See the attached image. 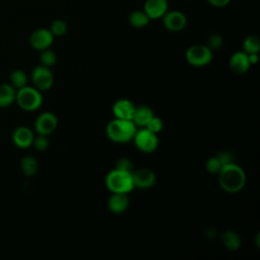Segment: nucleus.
Wrapping results in <instances>:
<instances>
[{
	"mask_svg": "<svg viewBox=\"0 0 260 260\" xmlns=\"http://www.w3.org/2000/svg\"><path fill=\"white\" fill-rule=\"evenodd\" d=\"M217 175L220 188L228 193L239 192L245 187L246 174L244 170L235 162L221 167Z\"/></svg>",
	"mask_w": 260,
	"mask_h": 260,
	"instance_id": "1",
	"label": "nucleus"
},
{
	"mask_svg": "<svg viewBox=\"0 0 260 260\" xmlns=\"http://www.w3.org/2000/svg\"><path fill=\"white\" fill-rule=\"evenodd\" d=\"M136 131L137 127L132 120L118 118L111 120L106 127L107 136L116 143H126L132 140Z\"/></svg>",
	"mask_w": 260,
	"mask_h": 260,
	"instance_id": "2",
	"label": "nucleus"
},
{
	"mask_svg": "<svg viewBox=\"0 0 260 260\" xmlns=\"http://www.w3.org/2000/svg\"><path fill=\"white\" fill-rule=\"evenodd\" d=\"M106 187L112 193H129L134 189L132 172L123 171L119 169H114L105 179Z\"/></svg>",
	"mask_w": 260,
	"mask_h": 260,
	"instance_id": "3",
	"label": "nucleus"
},
{
	"mask_svg": "<svg viewBox=\"0 0 260 260\" xmlns=\"http://www.w3.org/2000/svg\"><path fill=\"white\" fill-rule=\"evenodd\" d=\"M15 103L23 111H36L40 109L43 104L42 91L36 88L34 85H25L19 89H16Z\"/></svg>",
	"mask_w": 260,
	"mask_h": 260,
	"instance_id": "4",
	"label": "nucleus"
},
{
	"mask_svg": "<svg viewBox=\"0 0 260 260\" xmlns=\"http://www.w3.org/2000/svg\"><path fill=\"white\" fill-rule=\"evenodd\" d=\"M187 62L195 67L208 65L212 60V51L206 45H193L186 51Z\"/></svg>",
	"mask_w": 260,
	"mask_h": 260,
	"instance_id": "5",
	"label": "nucleus"
},
{
	"mask_svg": "<svg viewBox=\"0 0 260 260\" xmlns=\"http://www.w3.org/2000/svg\"><path fill=\"white\" fill-rule=\"evenodd\" d=\"M132 140H134L136 147L145 153L154 151L158 146L157 135L144 127L136 131Z\"/></svg>",
	"mask_w": 260,
	"mask_h": 260,
	"instance_id": "6",
	"label": "nucleus"
},
{
	"mask_svg": "<svg viewBox=\"0 0 260 260\" xmlns=\"http://www.w3.org/2000/svg\"><path fill=\"white\" fill-rule=\"evenodd\" d=\"M32 84L41 91L49 90L54 83V76L50 67L44 65L36 66L30 74Z\"/></svg>",
	"mask_w": 260,
	"mask_h": 260,
	"instance_id": "7",
	"label": "nucleus"
},
{
	"mask_svg": "<svg viewBox=\"0 0 260 260\" xmlns=\"http://www.w3.org/2000/svg\"><path fill=\"white\" fill-rule=\"evenodd\" d=\"M58 125V119L52 112H44L40 114L35 121V130L40 135L48 136L53 133Z\"/></svg>",
	"mask_w": 260,
	"mask_h": 260,
	"instance_id": "8",
	"label": "nucleus"
},
{
	"mask_svg": "<svg viewBox=\"0 0 260 260\" xmlns=\"http://www.w3.org/2000/svg\"><path fill=\"white\" fill-rule=\"evenodd\" d=\"M54 41V36L48 28H38L34 30L29 36V45L31 48L38 51H43L52 46Z\"/></svg>",
	"mask_w": 260,
	"mask_h": 260,
	"instance_id": "9",
	"label": "nucleus"
},
{
	"mask_svg": "<svg viewBox=\"0 0 260 260\" xmlns=\"http://www.w3.org/2000/svg\"><path fill=\"white\" fill-rule=\"evenodd\" d=\"M161 18L164 26L170 31H181L187 24V17L180 10H168Z\"/></svg>",
	"mask_w": 260,
	"mask_h": 260,
	"instance_id": "10",
	"label": "nucleus"
},
{
	"mask_svg": "<svg viewBox=\"0 0 260 260\" xmlns=\"http://www.w3.org/2000/svg\"><path fill=\"white\" fill-rule=\"evenodd\" d=\"M32 131L26 126H18L16 127L11 135V139L13 144L20 149H26L31 146L34 140Z\"/></svg>",
	"mask_w": 260,
	"mask_h": 260,
	"instance_id": "11",
	"label": "nucleus"
},
{
	"mask_svg": "<svg viewBox=\"0 0 260 260\" xmlns=\"http://www.w3.org/2000/svg\"><path fill=\"white\" fill-rule=\"evenodd\" d=\"M134 188L148 189L155 183V174L149 169H139L132 172Z\"/></svg>",
	"mask_w": 260,
	"mask_h": 260,
	"instance_id": "12",
	"label": "nucleus"
},
{
	"mask_svg": "<svg viewBox=\"0 0 260 260\" xmlns=\"http://www.w3.org/2000/svg\"><path fill=\"white\" fill-rule=\"evenodd\" d=\"M168 0H146L144 2L143 11L151 20L161 18L168 11Z\"/></svg>",
	"mask_w": 260,
	"mask_h": 260,
	"instance_id": "13",
	"label": "nucleus"
},
{
	"mask_svg": "<svg viewBox=\"0 0 260 260\" xmlns=\"http://www.w3.org/2000/svg\"><path fill=\"white\" fill-rule=\"evenodd\" d=\"M135 106L133 103L127 99H121L114 103L112 111L115 116V118L118 119H124V120H132Z\"/></svg>",
	"mask_w": 260,
	"mask_h": 260,
	"instance_id": "14",
	"label": "nucleus"
},
{
	"mask_svg": "<svg viewBox=\"0 0 260 260\" xmlns=\"http://www.w3.org/2000/svg\"><path fill=\"white\" fill-rule=\"evenodd\" d=\"M230 69L236 74L246 73L251 66L248 58V54L244 51H238L234 53L229 61Z\"/></svg>",
	"mask_w": 260,
	"mask_h": 260,
	"instance_id": "15",
	"label": "nucleus"
},
{
	"mask_svg": "<svg viewBox=\"0 0 260 260\" xmlns=\"http://www.w3.org/2000/svg\"><path fill=\"white\" fill-rule=\"evenodd\" d=\"M129 198L127 193H112L108 200V208L115 214H121L127 210Z\"/></svg>",
	"mask_w": 260,
	"mask_h": 260,
	"instance_id": "16",
	"label": "nucleus"
},
{
	"mask_svg": "<svg viewBox=\"0 0 260 260\" xmlns=\"http://www.w3.org/2000/svg\"><path fill=\"white\" fill-rule=\"evenodd\" d=\"M16 89L9 83L0 84V108H8L15 103Z\"/></svg>",
	"mask_w": 260,
	"mask_h": 260,
	"instance_id": "17",
	"label": "nucleus"
},
{
	"mask_svg": "<svg viewBox=\"0 0 260 260\" xmlns=\"http://www.w3.org/2000/svg\"><path fill=\"white\" fill-rule=\"evenodd\" d=\"M153 116L152 110L147 106H139L135 108L134 115L132 118L133 123L136 125V127H145L148 121Z\"/></svg>",
	"mask_w": 260,
	"mask_h": 260,
	"instance_id": "18",
	"label": "nucleus"
},
{
	"mask_svg": "<svg viewBox=\"0 0 260 260\" xmlns=\"http://www.w3.org/2000/svg\"><path fill=\"white\" fill-rule=\"evenodd\" d=\"M221 241L224 247L230 251H237L241 246V239L234 231H224L221 234Z\"/></svg>",
	"mask_w": 260,
	"mask_h": 260,
	"instance_id": "19",
	"label": "nucleus"
},
{
	"mask_svg": "<svg viewBox=\"0 0 260 260\" xmlns=\"http://www.w3.org/2000/svg\"><path fill=\"white\" fill-rule=\"evenodd\" d=\"M128 20L130 25L135 28H142L146 26L150 21L149 17L143 10H133L129 14Z\"/></svg>",
	"mask_w": 260,
	"mask_h": 260,
	"instance_id": "20",
	"label": "nucleus"
},
{
	"mask_svg": "<svg viewBox=\"0 0 260 260\" xmlns=\"http://www.w3.org/2000/svg\"><path fill=\"white\" fill-rule=\"evenodd\" d=\"M20 170L26 177H32L38 172V161L31 155H25L20 159Z\"/></svg>",
	"mask_w": 260,
	"mask_h": 260,
	"instance_id": "21",
	"label": "nucleus"
},
{
	"mask_svg": "<svg viewBox=\"0 0 260 260\" xmlns=\"http://www.w3.org/2000/svg\"><path fill=\"white\" fill-rule=\"evenodd\" d=\"M27 75L21 69H14L9 74V83L15 88L19 89L25 85H27Z\"/></svg>",
	"mask_w": 260,
	"mask_h": 260,
	"instance_id": "22",
	"label": "nucleus"
},
{
	"mask_svg": "<svg viewBox=\"0 0 260 260\" xmlns=\"http://www.w3.org/2000/svg\"><path fill=\"white\" fill-rule=\"evenodd\" d=\"M243 51L247 54L259 53L260 40L256 35H248L243 41Z\"/></svg>",
	"mask_w": 260,
	"mask_h": 260,
	"instance_id": "23",
	"label": "nucleus"
},
{
	"mask_svg": "<svg viewBox=\"0 0 260 260\" xmlns=\"http://www.w3.org/2000/svg\"><path fill=\"white\" fill-rule=\"evenodd\" d=\"M40 62L42 65L47 66V67H52L57 60L56 54L54 51H52L50 48L45 49L43 51H40Z\"/></svg>",
	"mask_w": 260,
	"mask_h": 260,
	"instance_id": "24",
	"label": "nucleus"
},
{
	"mask_svg": "<svg viewBox=\"0 0 260 260\" xmlns=\"http://www.w3.org/2000/svg\"><path fill=\"white\" fill-rule=\"evenodd\" d=\"M49 29L54 37H62L67 31V24L63 19H55Z\"/></svg>",
	"mask_w": 260,
	"mask_h": 260,
	"instance_id": "25",
	"label": "nucleus"
},
{
	"mask_svg": "<svg viewBox=\"0 0 260 260\" xmlns=\"http://www.w3.org/2000/svg\"><path fill=\"white\" fill-rule=\"evenodd\" d=\"M223 44V40L222 37L219 34H212L208 37L207 39V47L213 51V50H218L221 48Z\"/></svg>",
	"mask_w": 260,
	"mask_h": 260,
	"instance_id": "26",
	"label": "nucleus"
},
{
	"mask_svg": "<svg viewBox=\"0 0 260 260\" xmlns=\"http://www.w3.org/2000/svg\"><path fill=\"white\" fill-rule=\"evenodd\" d=\"M31 146H34L35 149H37L39 151H44L49 147V140H48L47 136L38 134V136L34 137Z\"/></svg>",
	"mask_w": 260,
	"mask_h": 260,
	"instance_id": "27",
	"label": "nucleus"
},
{
	"mask_svg": "<svg viewBox=\"0 0 260 260\" xmlns=\"http://www.w3.org/2000/svg\"><path fill=\"white\" fill-rule=\"evenodd\" d=\"M162 120L159 118V117H156V116H152L151 119L148 121V123L146 124V126L144 128L148 129L149 131L157 134L161 129H162Z\"/></svg>",
	"mask_w": 260,
	"mask_h": 260,
	"instance_id": "28",
	"label": "nucleus"
},
{
	"mask_svg": "<svg viewBox=\"0 0 260 260\" xmlns=\"http://www.w3.org/2000/svg\"><path fill=\"white\" fill-rule=\"evenodd\" d=\"M206 170L208 173L210 174H217L220 169H221V165L219 162V160L217 159L216 156H212V157H209L206 161Z\"/></svg>",
	"mask_w": 260,
	"mask_h": 260,
	"instance_id": "29",
	"label": "nucleus"
},
{
	"mask_svg": "<svg viewBox=\"0 0 260 260\" xmlns=\"http://www.w3.org/2000/svg\"><path fill=\"white\" fill-rule=\"evenodd\" d=\"M215 156H216L217 159L219 160L221 167L234 162V156H233V154H232L231 152H229V151H221V152L217 153Z\"/></svg>",
	"mask_w": 260,
	"mask_h": 260,
	"instance_id": "30",
	"label": "nucleus"
},
{
	"mask_svg": "<svg viewBox=\"0 0 260 260\" xmlns=\"http://www.w3.org/2000/svg\"><path fill=\"white\" fill-rule=\"evenodd\" d=\"M116 169L119 170H123V171H128V172H133V166L130 159L126 158V157H122L120 159H118L117 165H116Z\"/></svg>",
	"mask_w": 260,
	"mask_h": 260,
	"instance_id": "31",
	"label": "nucleus"
},
{
	"mask_svg": "<svg viewBox=\"0 0 260 260\" xmlns=\"http://www.w3.org/2000/svg\"><path fill=\"white\" fill-rule=\"evenodd\" d=\"M230 1L231 0H207V2L211 6H214V7H217V8H221V7L226 6L230 3Z\"/></svg>",
	"mask_w": 260,
	"mask_h": 260,
	"instance_id": "32",
	"label": "nucleus"
},
{
	"mask_svg": "<svg viewBox=\"0 0 260 260\" xmlns=\"http://www.w3.org/2000/svg\"><path fill=\"white\" fill-rule=\"evenodd\" d=\"M248 58H249V62L251 65H254L258 62V53H253V54H248Z\"/></svg>",
	"mask_w": 260,
	"mask_h": 260,
	"instance_id": "33",
	"label": "nucleus"
},
{
	"mask_svg": "<svg viewBox=\"0 0 260 260\" xmlns=\"http://www.w3.org/2000/svg\"><path fill=\"white\" fill-rule=\"evenodd\" d=\"M208 231H209V233H207V232H206V235H207L208 237L213 238V237H215V236H216V230H215L214 228H209V229H208Z\"/></svg>",
	"mask_w": 260,
	"mask_h": 260,
	"instance_id": "34",
	"label": "nucleus"
}]
</instances>
